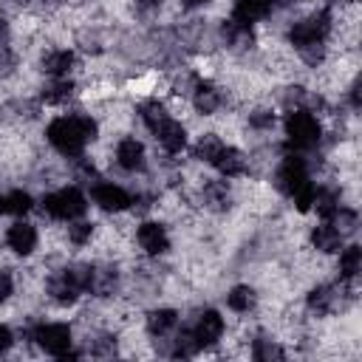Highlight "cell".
<instances>
[{
	"label": "cell",
	"instance_id": "1",
	"mask_svg": "<svg viewBox=\"0 0 362 362\" xmlns=\"http://www.w3.org/2000/svg\"><path fill=\"white\" fill-rule=\"evenodd\" d=\"M51 147L68 158H79L85 144L96 139V122L85 113H74V116H59L48 124L45 130Z\"/></svg>",
	"mask_w": 362,
	"mask_h": 362
},
{
	"label": "cell",
	"instance_id": "2",
	"mask_svg": "<svg viewBox=\"0 0 362 362\" xmlns=\"http://www.w3.org/2000/svg\"><path fill=\"white\" fill-rule=\"evenodd\" d=\"M88 274H90L88 263H71L62 272H57L54 277H48L51 300L59 305H74L79 300V294L88 291Z\"/></svg>",
	"mask_w": 362,
	"mask_h": 362
},
{
	"label": "cell",
	"instance_id": "3",
	"mask_svg": "<svg viewBox=\"0 0 362 362\" xmlns=\"http://www.w3.org/2000/svg\"><path fill=\"white\" fill-rule=\"evenodd\" d=\"M286 139H288V147L303 153V150H311L320 144V136H322V127L317 122V116L305 107H297V110H288L286 113Z\"/></svg>",
	"mask_w": 362,
	"mask_h": 362
},
{
	"label": "cell",
	"instance_id": "4",
	"mask_svg": "<svg viewBox=\"0 0 362 362\" xmlns=\"http://www.w3.org/2000/svg\"><path fill=\"white\" fill-rule=\"evenodd\" d=\"M42 209L57 221H76L85 215L88 201L76 187H62L57 192H48L42 198Z\"/></svg>",
	"mask_w": 362,
	"mask_h": 362
},
{
	"label": "cell",
	"instance_id": "5",
	"mask_svg": "<svg viewBox=\"0 0 362 362\" xmlns=\"http://www.w3.org/2000/svg\"><path fill=\"white\" fill-rule=\"evenodd\" d=\"M31 339H37V345L45 351V354H51V356H59V359H74V356H79V354H74L71 351V328L65 325V322H42V325H37L34 328V334H31Z\"/></svg>",
	"mask_w": 362,
	"mask_h": 362
},
{
	"label": "cell",
	"instance_id": "6",
	"mask_svg": "<svg viewBox=\"0 0 362 362\" xmlns=\"http://www.w3.org/2000/svg\"><path fill=\"white\" fill-rule=\"evenodd\" d=\"M328 31H331V11H328V8H320V11H314V14L303 17V20H297V23L288 28V42H291L294 48H300V45H305V42H325Z\"/></svg>",
	"mask_w": 362,
	"mask_h": 362
},
{
	"label": "cell",
	"instance_id": "7",
	"mask_svg": "<svg viewBox=\"0 0 362 362\" xmlns=\"http://www.w3.org/2000/svg\"><path fill=\"white\" fill-rule=\"evenodd\" d=\"M311 178H308V167H305V158L303 156H297V153H288L283 161H280V167H277V173H274V187L286 195V198H291L300 187H305Z\"/></svg>",
	"mask_w": 362,
	"mask_h": 362
},
{
	"label": "cell",
	"instance_id": "8",
	"mask_svg": "<svg viewBox=\"0 0 362 362\" xmlns=\"http://www.w3.org/2000/svg\"><path fill=\"white\" fill-rule=\"evenodd\" d=\"M345 286H348V280H342V286H331V283L314 286V288L308 291V297H305L308 311L317 314V317H325V314H334L337 308H342Z\"/></svg>",
	"mask_w": 362,
	"mask_h": 362
},
{
	"label": "cell",
	"instance_id": "9",
	"mask_svg": "<svg viewBox=\"0 0 362 362\" xmlns=\"http://www.w3.org/2000/svg\"><path fill=\"white\" fill-rule=\"evenodd\" d=\"M90 198H93V204L99 206V209H105V212H122V209H127V206H133V195L124 189V187H119V184H102V181H96L93 187H90Z\"/></svg>",
	"mask_w": 362,
	"mask_h": 362
},
{
	"label": "cell",
	"instance_id": "10",
	"mask_svg": "<svg viewBox=\"0 0 362 362\" xmlns=\"http://www.w3.org/2000/svg\"><path fill=\"white\" fill-rule=\"evenodd\" d=\"M189 328H192L198 345H201V348H209V345H215V342L223 337V317H221L215 308H206V311H201V314L195 317V322H192Z\"/></svg>",
	"mask_w": 362,
	"mask_h": 362
},
{
	"label": "cell",
	"instance_id": "11",
	"mask_svg": "<svg viewBox=\"0 0 362 362\" xmlns=\"http://www.w3.org/2000/svg\"><path fill=\"white\" fill-rule=\"evenodd\" d=\"M136 238H139V246H141L150 257H158V255H164V252L170 249V235H167V229H164L158 221H144V223L139 226Z\"/></svg>",
	"mask_w": 362,
	"mask_h": 362
},
{
	"label": "cell",
	"instance_id": "12",
	"mask_svg": "<svg viewBox=\"0 0 362 362\" xmlns=\"http://www.w3.org/2000/svg\"><path fill=\"white\" fill-rule=\"evenodd\" d=\"M119 288V269L113 263H96L88 274V291L93 297H110Z\"/></svg>",
	"mask_w": 362,
	"mask_h": 362
},
{
	"label": "cell",
	"instance_id": "13",
	"mask_svg": "<svg viewBox=\"0 0 362 362\" xmlns=\"http://www.w3.org/2000/svg\"><path fill=\"white\" fill-rule=\"evenodd\" d=\"M6 243H8V249L14 255H23L25 257V255H31L37 249V229L31 223H25V221H17L6 232Z\"/></svg>",
	"mask_w": 362,
	"mask_h": 362
},
{
	"label": "cell",
	"instance_id": "14",
	"mask_svg": "<svg viewBox=\"0 0 362 362\" xmlns=\"http://www.w3.org/2000/svg\"><path fill=\"white\" fill-rule=\"evenodd\" d=\"M116 161H119V167L122 170H127V173H141L144 170V144L139 141V139H122L119 144H116Z\"/></svg>",
	"mask_w": 362,
	"mask_h": 362
},
{
	"label": "cell",
	"instance_id": "15",
	"mask_svg": "<svg viewBox=\"0 0 362 362\" xmlns=\"http://www.w3.org/2000/svg\"><path fill=\"white\" fill-rule=\"evenodd\" d=\"M277 3H283V0H235V8H232V20H238V23H246V25H252V23H257V20H263Z\"/></svg>",
	"mask_w": 362,
	"mask_h": 362
},
{
	"label": "cell",
	"instance_id": "16",
	"mask_svg": "<svg viewBox=\"0 0 362 362\" xmlns=\"http://www.w3.org/2000/svg\"><path fill=\"white\" fill-rule=\"evenodd\" d=\"M221 34H223V42H226L232 51H249V48L255 45V31H252V25L238 23V20H232V17L221 25Z\"/></svg>",
	"mask_w": 362,
	"mask_h": 362
},
{
	"label": "cell",
	"instance_id": "17",
	"mask_svg": "<svg viewBox=\"0 0 362 362\" xmlns=\"http://www.w3.org/2000/svg\"><path fill=\"white\" fill-rule=\"evenodd\" d=\"M192 105H195L198 113L212 116L221 107V90L206 79H195L192 82Z\"/></svg>",
	"mask_w": 362,
	"mask_h": 362
},
{
	"label": "cell",
	"instance_id": "18",
	"mask_svg": "<svg viewBox=\"0 0 362 362\" xmlns=\"http://www.w3.org/2000/svg\"><path fill=\"white\" fill-rule=\"evenodd\" d=\"M156 139H158L161 150L170 153V156H175V153H181V150L187 147V130H184V124L175 122V119H167V122L156 130Z\"/></svg>",
	"mask_w": 362,
	"mask_h": 362
},
{
	"label": "cell",
	"instance_id": "19",
	"mask_svg": "<svg viewBox=\"0 0 362 362\" xmlns=\"http://www.w3.org/2000/svg\"><path fill=\"white\" fill-rule=\"evenodd\" d=\"M212 167L223 175V178H235V175H243L246 173V156L238 150V147H221L218 156L212 158Z\"/></svg>",
	"mask_w": 362,
	"mask_h": 362
},
{
	"label": "cell",
	"instance_id": "20",
	"mask_svg": "<svg viewBox=\"0 0 362 362\" xmlns=\"http://www.w3.org/2000/svg\"><path fill=\"white\" fill-rule=\"evenodd\" d=\"M40 65H42V71H45L48 76H68V71L74 68V51H68V48H54V51H48V54L40 59Z\"/></svg>",
	"mask_w": 362,
	"mask_h": 362
},
{
	"label": "cell",
	"instance_id": "21",
	"mask_svg": "<svg viewBox=\"0 0 362 362\" xmlns=\"http://www.w3.org/2000/svg\"><path fill=\"white\" fill-rule=\"evenodd\" d=\"M204 204L212 209V212H226L232 206V192H229V184L226 181H209L204 184Z\"/></svg>",
	"mask_w": 362,
	"mask_h": 362
},
{
	"label": "cell",
	"instance_id": "22",
	"mask_svg": "<svg viewBox=\"0 0 362 362\" xmlns=\"http://www.w3.org/2000/svg\"><path fill=\"white\" fill-rule=\"evenodd\" d=\"M342 240H345V238H342L328 221L311 229V246H314L317 252H328V255H331V252H339V249H342Z\"/></svg>",
	"mask_w": 362,
	"mask_h": 362
},
{
	"label": "cell",
	"instance_id": "23",
	"mask_svg": "<svg viewBox=\"0 0 362 362\" xmlns=\"http://www.w3.org/2000/svg\"><path fill=\"white\" fill-rule=\"evenodd\" d=\"M42 102L45 105H65L74 96V82L68 76H54L51 82L42 85Z\"/></svg>",
	"mask_w": 362,
	"mask_h": 362
},
{
	"label": "cell",
	"instance_id": "24",
	"mask_svg": "<svg viewBox=\"0 0 362 362\" xmlns=\"http://www.w3.org/2000/svg\"><path fill=\"white\" fill-rule=\"evenodd\" d=\"M175 325H178V311L173 308H153L147 314V331L153 337H167Z\"/></svg>",
	"mask_w": 362,
	"mask_h": 362
},
{
	"label": "cell",
	"instance_id": "25",
	"mask_svg": "<svg viewBox=\"0 0 362 362\" xmlns=\"http://www.w3.org/2000/svg\"><path fill=\"white\" fill-rule=\"evenodd\" d=\"M139 116H141V122L147 124L150 133H156V130L170 119L167 107H164L158 99H147V102H141V105H139Z\"/></svg>",
	"mask_w": 362,
	"mask_h": 362
},
{
	"label": "cell",
	"instance_id": "26",
	"mask_svg": "<svg viewBox=\"0 0 362 362\" xmlns=\"http://www.w3.org/2000/svg\"><path fill=\"white\" fill-rule=\"evenodd\" d=\"M31 206H34V201L25 189H11V192L0 195V212L3 215H25Z\"/></svg>",
	"mask_w": 362,
	"mask_h": 362
},
{
	"label": "cell",
	"instance_id": "27",
	"mask_svg": "<svg viewBox=\"0 0 362 362\" xmlns=\"http://www.w3.org/2000/svg\"><path fill=\"white\" fill-rule=\"evenodd\" d=\"M226 305L238 314H249L255 305H257V294L252 286H235L229 294H226Z\"/></svg>",
	"mask_w": 362,
	"mask_h": 362
},
{
	"label": "cell",
	"instance_id": "28",
	"mask_svg": "<svg viewBox=\"0 0 362 362\" xmlns=\"http://www.w3.org/2000/svg\"><path fill=\"white\" fill-rule=\"evenodd\" d=\"M359 272H362V249L359 246H345L339 252V277L351 283Z\"/></svg>",
	"mask_w": 362,
	"mask_h": 362
},
{
	"label": "cell",
	"instance_id": "29",
	"mask_svg": "<svg viewBox=\"0 0 362 362\" xmlns=\"http://www.w3.org/2000/svg\"><path fill=\"white\" fill-rule=\"evenodd\" d=\"M337 206H339V195H337L334 189H328V187H320V189H314V201H311V209H317V215H320L322 221H328V218L337 212Z\"/></svg>",
	"mask_w": 362,
	"mask_h": 362
},
{
	"label": "cell",
	"instance_id": "30",
	"mask_svg": "<svg viewBox=\"0 0 362 362\" xmlns=\"http://www.w3.org/2000/svg\"><path fill=\"white\" fill-rule=\"evenodd\" d=\"M283 356H286V351L269 337H257L252 342V359H257V362H277Z\"/></svg>",
	"mask_w": 362,
	"mask_h": 362
},
{
	"label": "cell",
	"instance_id": "31",
	"mask_svg": "<svg viewBox=\"0 0 362 362\" xmlns=\"http://www.w3.org/2000/svg\"><path fill=\"white\" fill-rule=\"evenodd\" d=\"M328 223H331L342 238H348V235H354V232H356L359 218H356V212H354V209H348V206H337V212L328 218Z\"/></svg>",
	"mask_w": 362,
	"mask_h": 362
},
{
	"label": "cell",
	"instance_id": "32",
	"mask_svg": "<svg viewBox=\"0 0 362 362\" xmlns=\"http://www.w3.org/2000/svg\"><path fill=\"white\" fill-rule=\"evenodd\" d=\"M198 351H201V345H198L192 328L187 325V328H181V334H175L170 354H173V356H192V354H198Z\"/></svg>",
	"mask_w": 362,
	"mask_h": 362
},
{
	"label": "cell",
	"instance_id": "33",
	"mask_svg": "<svg viewBox=\"0 0 362 362\" xmlns=\"http://www.w3.org/2000/svg\"><path fill=\"white\" fill-rule=\"evenodd\" d=\"M223 147V141L215 136V133H204L201 139H198V144H195V158H201V161H206V164H212V158L218 156V150Z\"/></svg>",
	"mask_w": 362,
	"mask_h": 362
},
{
	"label": "cell",
	"instance_id": "34",
	"mask_svg": "<svg viewBox=\"0 0 362 362\" xmlns=\"http://www.w3.org/2000/svg\"><path fill=\"white\" fill-rule=\"evenodd\" d=\"M297 54H300V59H303L305 65L317 68V65L325 59V42H305V45L297 48Z\"/></svg>",
	"mask_w": 362,
	"mask_h": 362
},
{
	"label": "cell",
	"instance_id": "35",
	"mask_svg": "<svg viewBox=\"0 0 362 362\" xmlns=\"http://www.w3.org/2000/svg\"><path fill=\"white\" fill-rule=\"evenodd\" d=\"M90 238H93V223H90V221H74V223L68 226V240H71L74 246H85Z\"/></svg>",
	"mask_w": 362,
	"mask_h": 362
},
{
	"label": "cell",
	"instance_id": "36",
	"mask_svg": "<svg viewBox=\"0 0 362 362\" xmlns=\"http://www.w3.org/2000/svg\"><path fill=\"white\" fill-rule=\"evenodd\" d=\"M249 124L255 130H272L274 127V113L269 107H257V110L249 113Z\"/></svg>",
	"mask_w": 362,
	"mask_h": 362
},
{
	"label": "cell",
	"instance_id": "37",
	"mask_svg": "<svg viewBox=\"0 0 362 362\" xmlns=\"http://www.w3.org/2000/svg\"><path fill=\"white\" fill-rule=\"evenodd\" d=\"M314 189H317V187L308 181L305 187H300V189L291 195V201H294V206H297L300 212H308V209H311V201H314Z\"/></svg>",
	"mask_w": 362,
	"mask_h": 362
},
{
	"label": "cell",
	"instance_id": "38",
	"mask_svg": "<svg viewBox=\"0 0 362 362\" xmlns=\"http://www.w3.org/2000/svg\"><path fill=\"white\" fill-rule=\"evenodd\" d=\"M14 68H17V54L11 51L8 42H0V76L14 74Z\"/></svg>",
	"mask_w": 362,
	"mask_h": 362
},
{
	"label": "cell",
	"instance_id": "39",
	"mask_svg": "<svg viewBox=\"0 0 362 362\" xmlns=\"http://www.w3.org/2000/svg\"><path fill=\"white\" fill-rule=\"evenodd\" d=\"M90 354L93 356H113L116 354V337H99V339H93V348H90Z\"/></svg>",
	"mask_w": 362,
	"mask_h": 362
},
{
	"label": "cell",
	"instance_id": "40",
	"mask_svg": "<svg viewBox=\"0 0 362 362\" xmlns=\"http://www.w3.org/2000/svg\"><path fill=\"white\" fill-rule=\"evenodd\" d=\"M11 294H14V280H11V274H8V272H3V269H0V303H6Z\"/></svg>",
	"mask_w": 362,
	"mask_h": 362
},
{
	"label": "cell",
	"instance_id": "41",
	"mask_svg": "<svg viewBox=\"0 0 362 362\" xmlns=\"http://www.w3.org/2000/svg\"><path fill=\"white\" fill-rule=\"evenodd\" d=\"M158 6H161V0H136V11H139L141 17H147V14L158 11Z\"/></svg>",
	"mask_w": 362,
	"mask_h": 362
},
{
	"label": "cell",
	"instance_id": "42",
	"mask_svg": "<svg viewBox=\"0 0 362 362\" xmlns=\"http://www.w3.org/2000/svg\"><path fill=\"white\" fill-rule=\"evenodd\" d=\"M11 345H14V334H11V328H8V325H0V354H6Z\"/></svg>",
	"mask_w": 362,
	"mask_h": 362
},
{
	"label": "cell",
	"instance_id": "43",
	"mask_svg": "<svg viewBox=\"0 0 362 362\" xmlns=\"http://www.w3.org/2000/svg\"><path fill=\"white\" fill-rule=\"evenodd\" d=\"M351 107H354V110L359 107V82L351 85Z\"/></svg>",
	"mask_w": 362,
	"mask_h": 362
},
{
	"label": "cell",
	"instance_id": "44",
	"mask_svg": "<svg viewBox=\"0 0 362 362\" xmlns=\"http://www.w3.org/2000/svg\"><path fill=\"white\" fill-rule=\"evenodd\" d=\"M8 34H11V31H8V23L0 17V42H8Z\"/></svg>",
	"mask_w": 362,
	"mask_h": 362
},
{
	"label": "cell",
	"instance_id": "45",
	"mask_svg": "<svg viewBox=\"0 0 362 362\" xmlns=\"http://www.w3.org/2000/svg\"><path fill=\"white\" fill-rule=\"evenodd\" d=\"M206 3H212V0H181V6H187V8H198V6H206Z\"/></svg>",
	"mask_w": 362,
	"mask_h": 362
},
{
	"label": "cell",
	"instance_id": "46",
	"mask_svg": "<svg viewBox=\"0 0 362 362\" xmlns=\"http://www.w3.org/2000/svg\"><path fill=\"white\" fill-rule=\"evenodd\" d=\"M14 3H28V0H14Z\"/></svg>",
	"mask_w": 362,
	"mask_h": 362
}]
</instances>
